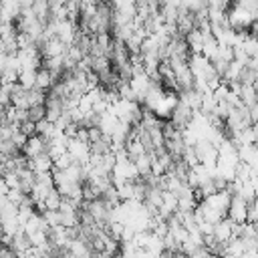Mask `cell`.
I'll use <instances>...</instances> for the list:
<instances>
[{"mask_svg": "<svg viewBox=\"0 0 258 258\" xmlns=\"http://www.w3.org/2000/svg\"><path fill=\"white\" fill-rule=\"evenodd\" d=\"M26 157H34V155H38V153H42V151H46V139L42 137V135H38V133H34V135H30L28 139H26V143L22 145V149H20Z\"/></svg>", "mask_w": 258, "mask_h": 258, "instance_id": "cell-1", "label": "cell"}, {"mask_svg": "<svg viewBox=\"0 0 258 258\" xmlns=\"http://www.w3.org/2000/svg\"><path fill=\"white\" fill-rule=\"evenodd\" d=\"M26 165L32 169V173L52 171V157H50L46 151H42V153H38V155H34V157H28Z\"/></svg>", "mask_w": 258, "mask_h": 258, "instance_id": "cell-2", "label": "cell"}, {"mask_svg": "<svg viewBox=\"0 0 258 258\" xmlns=\"http://www.w3.org/2000/svg\"><path fill=\"white\" fill-rule=\"evenodd\" d=\"M52 83H54L52 75H50L44 67H38V69H36V75H34V87H36V89H42V91H48Z\"/></svg>", "mask_w": 258, "mask_h": 258, "instance_id": "cell-3", "label": "cell"}, {"mask_svg": "<svg viewBox=\"0 0 258 258\" xmlns=\"http://www.w3.org/2000/svg\"><path fill=\"white\" fill-rule=\"evenodd\" d=\"M34 75H36V69H20L16 83H18L22 89H32V87H34Z\"/></svg>", "mask_w": 258, "mask_h": 258, "instance_id": "cell-4", "label": "cell"}, {"mask_svg": "<svg viewBox=\"0 0 258 258\" xmlns=\"http://www.w3.org/2000/svg\"><path fill=\"white\" fill-rule=\"evenodd\" d=\"M60 200H62V196L56 191V187H52L46 196H44V200H42V204H44V210H58V206H60Z\"/></svg>", "mask_w": 258, "mask_h": 258, "instance_id": "cell-5", "label": "cell"}, {"mask_svg": "<svg viewBox=\"0 0 258 258\" xmlns=\"http://www.w3.org/2000/svg\"><path fill=\"white\" fill-rule=\"evenodd\" d=\"M26 113H28V119L36 123V121H40L44 117V105H30L26 109Z\"/></svg>", "mask_w": 258, "mask_h": 258, "instance_id": "cell-6", "label": "cell"}, {"mask_svg": "<svg viewBox=\"0 0 258 258\" xmlns=\"http://www.w3.org/2000/svg\"><path fill=\"white\" fill-rule=\"evenodd\" d=\"M18 129H20L26 137H30V135H34V133H36V123H34V121H30V119H26V121H22V123L18 125Z\"/></svg>", "mask_w": 258, "mask_h": 258, "instance_id": "cell-7", "label": "cell"}, {"mask_svg": "<svg viewBox=\"0 0 258 258\" xmlns=\"http://www.w3.org/2000/svg\"><path fill=\"white\" fill-rule=\"evenodd\" d=\"M228 2H230V0H228Z\"/></svg>", "mask_w": 258, "mask_h": 258, "instance_id": "cell-8", "label": "cell"}]
</instances>
